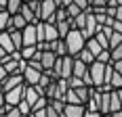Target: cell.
<instances>
[{
  "instance_id": "7dc6e473",
  "label": "cell",
  "mask_w": 122,
  "mask_h": 117,
  "mask_svg": "<svg viewBox=\"0 0 122 117\" xmlns=\"http://www.w3.org/2000/svg\"><path fill=\"white\" fill-rule=\"evenodd\" d=\"M34 117H46V109H42V111H36V113H32Z\"/></svg>"
},
{
  "instance_id": "c3c4849f",
  "label": "cell",
  "mask_w": 122,
  "mask_h": 117,
  "mask_svg": "<svg viewBox=\"0 0 122 117\" xmlns=\"http://www.w3.org/2000/svg\"><path fill=\"white\" fill-rule=\"evenodd\" d=\"M6 4H9V0H0V11H2V9H6Z\"/></svg>"
},
{
  "instance_id": "60d3db41",
  "label": "cell",
  "mask_w": 122,
  "mask_h": 117,
  "mask_svg": "<svg viewBox=\"0 0 122 117\" xmlns=\"http://www.w3.org/2000/svg\"><path fill=\"white\" fill-rule=\"evenodd\" d=\"M6 75H9V71L4 69V65H0V84L4 82V77H6Z\"/></svg>"
},
{
  "instance_id": "8fae6325",
  "label": "cell",
  "mask_w": 122,
  "mask_h": 117,
  "mask_svg": "<svg viewBox=\"0 0 122 117\" xmlns=\"http://www.w3.org/2000/svg\"><path fill=\"white\" fill-rule=\"evenodd\" d=\"M86 113V105H72L67 103L65 111H63V117H84Z\"/></svg>"
},
{
  "instance_id": "d590c367",
  "label": "cell",
  "mask_w": 122,
  "mask_h": 117,
  "mask_svg": "<svg viewBox=\"0 0 122 117\" xmlns=\"http://www.w3.org/2000/svg\"><path fill=\"white\" fill-rule=\"evenodd\" d=\"M23 113H21V109L19 107H11V111L6 113V117H21Z\"/></svg>"
},
{
  "instance_id": "d6a6232c",
  "label": "cell",
  "mask_w": 122,
  "mask_h": 117,
  "mask_svg": "<svg viewBox=\"0 0 122 117\" xmlns=\"http://www.w3.org/2000/svg\"><path fill=\"white\" fill-rule=\"evenodd\" d=\"M80 86H84V80L78 77V75H72L70 77V88H80Z\"/></svg>"
},
{
  "instance_id": "d6986e66",
  "label": "cell",
  "mask_w": 122,
  "mask_h": 117,
  "mask_svg": "<svg viewBox=\"0 0 122 117\" xmlns=\"http://www.w3.org/2000/svg\"><path fill=\"white\" fill-rule=\"evenodd\" d=\"M11 36H13V44H15V48H17V50H21V48L25 46V42H23V32H21V29H13Z\"/></svg>"
},
{
  "instance_id": "ffe728a7",
  "label": "cell",
  "mask_w": 122,
  "mask_h": 117,
  "mask_svg": "<svg viewBox=\"0 0 122 117\" xmlns=\"http://www.w3.org/2000/svg\"><path fill=\"white\" fill-rule=\"evenodd\" d=\"M110 111H112V92H103V96H101V113L105 115Z\"/></svg>"
},
{
  "instance_id": "484cf974",
  "label": "cell",
  "mask_w": 122,
  "mask_h": 117,
  "mask_svg": "<svg viewBox=\"0 0 122 117\" xmlns=\"http://www.w3.org/2000/svg\"><path fill=\"white\" fill-rule=\"evenodd\" d=\"M9 19H11V13L6 11V9H2V11H0V32H6Z\"/></svg>"
},
{
  "instance_id": "db71d44e",
  "label": "cell",
  "mask_w": 122,
  "mask_h": 117,
  "mask_svg": "<svg viewBox=\"0 0 122 117\" xmlns=\"http://www.w3.org/2000/svg\"><path fill=\"white\" fill-rule=\"evenodd\" d=\"M103 117H105V115H103Z\"/></svg>"
},
{
  "instance_id": "e0dca14e",
  "label": "cell",
  "mask_w": 122,
  "mask_h": 117,
  "mask_svg": "<svg viewBox=\"0 0 122 117\" xmlns=\"http://www.w3.org/2000/svg\"><path fill=\"white\" fill-rule=\"evenodd\" d=\"M19 13L23 15L30 23H38V21H40V19H38V15L32 11V9H30V4H25V2H23V6H21V11H19Z\"/></svg>"
},
{
  "instance_id": "4316f807",
  "label": "cell",
  "mask_w": 122,
  "mask_h": 117,
  "mask_svg": "<svg viewBox=\"0 0 122 117\" xmlns=\"http://www.w3.org/2000/svg\"><path fill=\"white\" fill-rule=\"evenodd\" d=\"M21 6H23V0H9V4H6V11L15 15V13L21 11Z\"/></svg>"
},
{
  "instance_id": "681fc988",
  "label": "cell",
  "mask_w": 122,
  "mask_h": 117,
  "mask_svg": "<svg viewBox=\"0 0 122 117\" xmlns=\"http://www.w3.org/2000/svg\"><path fill=\"white\" fill-rule=\"evenodd\" d=\"M114 117H122V109L120 111H114Z\"/></svg>"
},
{
  "instance_id": "4dcf8cb0",
  "label": "cell",
  "mask_w": 122,
  "mask_h": 117,
  "mask_svg": "<svg viewBox=\"0 0 122 117\" xmlns=\"http://www.w3.org/2000/svg\"><path fill=\"white\" fill-rule=\"evenodd\" d=\"M118 44H122V34H120V32H114V34L110 36V50H112V48H116Z\"/></svg>"
},
{
  "instance_id": "6da1fadb",
  "label": "cell",
  "mask_w": 122,
  "mask_h": 117,
  "mask_svg": "<svg viewBox=\"0 0 122 117\" xmlns=\"http://www.w3.org/2000/svg\"><path fill=\"white\" fill-rule=\"evenodd\" d=\"M63 40L67 42V52H70L72 57H78V54H80V50L86 46V36L82 34L80 29H76V27H74V29L65 36Z\"/></svg>"
},
{
  "instance_id": "f35d334b",
  "label": "cell",
  "mask_w": 122,
  "mask_h": 117,
  "mask_svg": "<svg viewBox=\"0 0 122 117\" xmlns=\"http://www.w3.org/2000/svg\"><path fill=\"white\" fill-rule=\"evenodd\" d=\"M46 117H63L61 113H57L53 107H51V103H49V107H46Z\"/></svg>"
},
{
  "instance_id": "ab89813d",
  "label": "cell",
  "mask_w": 122,
  "mask_h": 117,
  "mask_svg": "<svg viewBox=\"0 0 122 117\" xmlns=\"http://www.w3.org/2000/svg\"><path fill=\"white\" fill-rule=\"evenodd\" d=\"M84 117H103V113H101V111H88V109H86Z\"/></svg>"
},
{
  "instance_id": "9a60e30c",
  "label": "cell",
  "mask_w": 122,
  "mask_h": 117,
  "mask_svg": "<svg viewBox=\"0 0 122 117\" xmlns=\"http://www.w3.org/2000/svg\"><path fill=\"white\" fill-rule=\"evenodd\" d=\"M19 52H21V58L30 61V58H34L38 52H40V48H38V44H32V46H23Z\"/></svg>"
},
{
  "instance_id": "8992f818",
  "label": "cell",
  "mask_w": 122,
  "mask_h": 117,
  "mask_svg": "<svg viewBox=\"0 0 122 117\" xmlns=\"http://www.w3.org/2000/svg\"><path fill=\"white\" fill-rule=\"evenodd\" d=\"M99 27H101V25L97 23V17H95V13L88 9V11H86V25H84V29H82V34L86 36V40H88V38H93V36L97 34Z\"/></svg>"
},
{
  "instance_id": "7402d4cb",
  "label": "cell",
  "mask_w": 122,
  "mask_h": 117,
  "mask_svg": "<svg viewBox=\"0 0 122 117\" xmlns=\"http://www.w3.org/2000/svg\"><path fill=\"white\" fill-rule=\"evenodd\" d=\"M49 100H51V107H53L57 113L63 115V111H65V107H67V100H65V98H49Z\"/></svg>"
},
{
  "instance_id": "8d00e7d4",
  "label": "cell",
  "mask_w": 122,
  "mask_h": 117,
  "mask_svg": "<svg viewBox=\"0 0 122 117\" xmlns=\"http://www.w3.org/2000/svg\"><path fill=\"white\" fill-rule=\"evenodd\" d=\"M101 6H107V0H93L91 2V9H101Z\"/></svg>"
},
{
  "instance_id": "f1b7e54d",
  "label": "cell",
  "mask_w": 122,
  "mask_h": 117,
  "mask_svg": "<svg viewBox=\"0 0 122 117\" xmlns=\"http://www.w3.org/2000/svg\"><path fill=\"white\" fill-rule=\"evenodd\" d=\"M120 109H122L120 96H118V92H116V90H112V111H110V113H114V111H120Z\"/></svg>"
},
{
  "instance_id": "816d5d0a",
  "label": "cell",
  "mask_w": 122,
  "mask_h": 117,
  "mask_svg": "<svg viewBox=\"0 0 122 117\" xmlns=\"http://www.w3.org/2000/svg\"><path fill=\"white\" fill-rule=\"evenodd\" d=\"M116 2H118V4H122V0H116Z\"/></svg>"
},
{
  "instance_id": "b9f144b4",
  "label": "cell",
  "mask_w": 122,
  "mask_h": 117,
  "mask_svg": "<svg viewBox=\"0 0 122 117\" xmlns=\"http://www.w3.org/2000/svg\"><path fill=\"white\" fill-rule=\"evenodd\" d=\"M4 103H6V92H4V88L0 86V107L4 105Z\"/></svg>"
},
{
  "instance_id": "5b68a950",
  "label": "cell",
  "mask_w": 122,
  "mask_h": 117,
  "mask_svg": "<svg viewBox=\"0 0 122 117\" xmlns=\"http://www.w3.org/2000/svg\"><path fill=\"white\" fill-rule=\"evenodd\" d=\"M59 9L57 0H40V21L55 23V13Z\"/></svg>"
},
{
  "instance_id": "f6af8a7d",
  "label": "cell",
  "mask_w": 122,
  "mask_h": 117,
  "mask_svg": "<svg viewBox=\"0 0 122 117\" xmlns=\"http://www.w3.org/2000/svg\"><path fill=\"white\" fill-rule=\"evenodd\" d=\"M116 19H118V21H122V4H118V6H116Z\"/></svg>"
},
{
  "instance_id": "9c48e42d",
  "label": "cell",
  "mask_w": 122,
  "mask_h": 117,
  "mask_svg": "<svg viewBox=\"0 0 122 117\" xmlns=\"http://www.w3.org/2000/svg\"><path fill=\"white\" fill-rule=\"evenodd\" d=\"M42 73L44 71H40V69H36V67H32L30 63H27V67H25V71H23V80H25V84H38L40 82V77H42Z\"/></svg>"
},
{
  "instance_id": "30bf717a",
  "label": "cell",
  "mask_w": 122,
  "mask_h": 117,
  "mask_svg": "<svg viewBox=\"0 0 122 117\" xmlns=\"http://www.w3.org/2000/svg\"><path fill=\"white\" fill-rule=\"evenodd\" d=\"M27 23H30V21L25 19L21 13H15V15H11V19H9V27H6V32H13V29H23Z\"/></svg>"
},
{
  "instance_id": "1f68e13d",
  "label": "cell",
  "mask_w": 122,
  "mask_h": 117,
  "mask_svg": "<svg viewBox=\"0 0 122 117\" xmlns=\"http://www.w3.org/2000/svg\"><path fill=\"white\" fill-rule=\"evenodd\" d=\"M65 9H67V13H70V17H72V19H74V17H78L80 13H84L78 4H76V2H72V4H70V6H65Z\"/></svg>"
},
{
  "instance_id": "603a6c76",
  "label": "cell",
  "mask_w": 122,
  "mask_h": 117,
  "mask_svg": "<svg viewBox=\"0 0 122 117\" xmlns=\"http://www.w3.org/2000/svg\"><path fill=\"white\" fill-rule=\"evenodd\" d=\"M91 88H93V86H86V84H84V86H80V88H74L84 105H86V100H88V96H91Z\"/></svg>"
},
{
  "instance_id": "f546056e",
  "label": "cell",
  "mask_w": 122,
  "mask_h": 117,
  "mask_svg": "<svg viewBox=\"0 0 122 117\" xmlns=\"http://www.w3.org/2000/svg\"><path fill=\"white\" fill-rule=\"evenodd\" d=\"M110 86L114 88V90L122 88V73H120V71H116V69H114V75H112V82H110Z\"/></svg>"
},
{
  "instance_id": "52a82bcc",
  "label": "cell",
  "mask_w": 122,
  "mask_h": 117,
  "mask_svg": "<svg viewBox=\"0 0 122 117\" xmlns=\"http://www.w3.org/2000/svg\"><path fill=\"white\" fill-rule=\"evenodd\" d=\"M21 32H23V42H25V46L38 44V25H36V23H27Z\"/></svg>"
},
{
  "instance_id": "ba28073f",
  "label": "cell",
  "mask_w": 122,
  "mask_h": 117,
  "mask_svg": "<svg viewBox=\"0 0 122 117\" xmlns=\"http://www.w3.org/2000/svg\"><path fill=\"white\" fill-rule=\"evenodd\" d=\"M23 96H25V84H21V86H17V88H13V90L6 92V103L13 105V107H17L23 100Z\"/></svg>"
},
{
  "instance_id": "11a10c76",
  "label": "cell",
  "mask_w": 122,
  "mask_h": 117,
  "mask_svg": "<svg viewBox=\"0 0 122 117\" xmlns=\"http://www.w3.org/2000/svg\"><path fill=\"white\" fill-rule=\"evenodd\" d=\"M32 117H34V115H32Z\"/></svg>"
},
{
  "instance_id": "e575fe53",
  "label": "cell",
  "mask_w": 122,
  "mask_h": 117,
  "mask_svg": "<svg viewBox=\"0 0 122 117\" xmlns=\"http://www.w3.org/2000/svg\"><path fill=\"white\" fill-rule=\"evenodd\" d=\"M122 58V44H118L116 48H112V61H120Z\"/></svg>"
},
{
  "instance_id": "7c38bea8",
  "label": "cell",
  "mask_w": 122,
  "mask_h": 117,
  "mask_svg": "<svg viewBox=\"0 0 122 117\" xmlns=\"http://www.w3.org/2000/svg\"><path fill=\"white\" fill-rule=\"evenodd\" d=\"M40 61H42V67H44V71H46V69H53V67H55V63H57V54H55L53 50H42Z\"/></svg>"
},
{
  "instance_id": "f5cc1de1",
  "label": "cell",
  "mask_w": 122,
  "mask_h": 117,
  "mask_svg": "<svg viewBox=\"0 0 122 117\" xmlns=\"http://www.w3.org/2000/svg\"><path fill=\"white\" fill-rule=\"evenodd\" d=\"M107 2H110V0H107Z\"/></svg>"
},
{
  "instance_id": "3957f363",
  "label": "cell",
  "mask_w": 122,
  "mask_h": 117,
  "mask_svg": "<svg viewBox=\"0 0 122 117\" xmlns=\"http://www.w3.org/2000/svg\"><path fill=\"white\" fill-rule=\"evenodd\" d=\"M55 75L57 77H65V80H70L74 75V57L72 54H65V57H57V63H55Z\"/></svg>"
},
{
  "instance_id": "7bdbcfd3",
  "label": "cell",
  "mask_w": 122,
  "mask_h": 117,
  "mask_svg": "<svg viewBox=\"0 0 122 117\" xmlns=\"http://www.w3.org/2000/svg\"><path fill=\"white\" fill-rule=\"evenodd\" d=\"M112 65H114V69H116V71H120V73H122V58H120V61H112Z\"/></svg>"
},
{
  "instance_id": "7a4b0ae2",
  "label": "cell",
  "mask_w": 122,
  "mask_h": 117,
  "mask_svg": "<svg viewBox=\"0 0 122 117\" xmlns=\"http://www.w3.org/2000/svg\"><path fill=\"white\" fill-rule=\"evenodd\" d=\"M38 42H55L59 40V29L57 23H51V21H38Z\"/></svg>"
},
{
  "instance_id": "44dd1931",
  "label": "cell",
  "mask_w": 122,
  "mask_h": 117,
  "mask_svg": "<svg viewBox=\"0 0 122 117\" xmlns=\"http://www.w3.org/2000/svg\"><path fill=\"white\" fill-rule=\"evenodd\" d=\"M86 48H88V50H93V54H95V57H99V52H101V50H105V48L97 42V38H88V40H86Z\"/></svg>"
},
{
  "instance_id": "ee69618b",
  "label": "cell",
  "mask_w": 122,
  "mask_h": 117,
  "mask_svg": "<svg viewBox=\"0 0 122 117\" xmlns=\"http://www.w3.org/2000/svg\"><path fill=\"white\" fill-rule=\"evenodd\" d=\"M114 32H120L122 34V21H118V19L114 21Z\"/></svg>"
},
{
  "instance_id": "83f0119b",
  "label": "cell",
  "mask_w": 122,
  "mask_h": 117,
  "mask_svg": "<svg viewBox=\"0 0 122 117\" xmlns=\"http://www.w3.org/2000/svg\"><path fill=\"white\" fill-rule=\"evenodd\" d=\"M65 100H67V103H72V105H84V103L80 100V96H78V92H76L74 88H70V92L65 94Z\"/></svg>"
},
{
  "instance_id": "5bb4252c",
  "label": "cell",
  "mask_w": 122,
  "mask_h": 117,
  "mask_svg": "<svg viewBox=\"0 0 122 117\" xmlns=\"http://www.w3.org/2000/svg\"><path fill=\"white\" fill-rule=\"evenodd\" d=\"M0 46L6 48L9 52H15L17 48H15V44H13V36L11 32H0Z\"/></svg>"
},
{
  "instance_id": "836d02e7",
  "label": "cell",
  "mask_w": 122,
  "mask_h": 117,
  "mask_svg": "<svg viewBox=\"0 0 122 117\" xmlns=\"http://www.w3.org/2000/svg\"><path fill=\"white\" fill-rule=\"evenodd\" d=\"M17 107L21 109V113H23V115H30V113H32V105H30L27 100H21V103H19Z\"/></svg>"
},
{
  "instance_id": "2e32d148",
  "label": "cell",
  "mask_w": 122,
  "mask_h": 117,
  "mask_svg": "<svg viewBox=\"0 0 122 117\" xmlns=\"http://www.w3.org/2000/svg\"><path fill=\"white\" fill-rule=\"evenodd\" d=\"M57 29H59V36L61 38H65V36L70 34L74 29V23H72V19H65V21H57Z\"/></svg>"
},
{
  "instance_id": "ac0fdd59",
  "label": "cell",
  "mask_w": 122,
  "mask_h": 117,
  "mask_svg": "<svg viewBox=\"0 0 122 117\" xmlns=\"http://www.w3.org/2000/svg\"><path fill=\"white\" fill-rule=\"evenodd\" d=\"M110 36H112V34H107L105 29H101V27H99V32L93 36V38H97V42H99L103 48H110Z\"/></svg>"
},
{
  "instance_id": "d4e9b609",
  "label": "cell",
  "mask_w": 122,
  "mask_h": 117,
  "mask_svg": "<svg viewBox=\"0 0 122 117\" xmlns=\"http://www.w3.org/2000/svg\"><path fill=\"white\" fill-rule=\"evenodd\" d=\"M72 23H74V27H76V29H80V32H82V29H84V25H86V11L80 13L78 17H74Z\"/></svg>"
},
{
  "instance_id": "4fadbf2b",
  "label": "cell",
  "mask_w": 122,
  "mask_h": 117,
  "mask_svg": "<svg viewBox=\"0 0 122 117\" xmlns=\"http://www.w3.org/2000/svg\"><path fill=\"white\" fill-rule=\"evenodd\" d=\"M51 50L57 54V57H65V54H70L67 52V42L59 38V40H55V42H51Z\"/></svg>"
},
{
  "instance_id": "cb8c5ba5",
  "label": "cell",
  "mask_w": 122,
  "mask_h": 117,
  "mask_svg": "<svg viewBox=\"0 0 122 117\" xmlns=\"http://www.w3.org/2000/svg\"><path fill=\"white\" fill-rule=\"evenodd\" d=\"M78 58H82V61H84V63H88V65H91V63H95V54H93V50H88V48H82V50H80V54H78Z\"/></svg>"
},
{
  "instance_id": "f907efd6",
  "label": "cell",
  "mask_w": 122,
  "mask_h": 117,
  "mask_svg": "<svg viewBox=\"0 0 122 117\" xmlns=\"http://www.w3.org/2000/svg\"><path fill=\"white\" fill-rule=\"evenodd\" d=\"M21 117H32V113H30V115H21Z\"/></svg>"
},
{
  "instance_id": "bcb514c9",
  "label": "cell",
  "mask_w": 122,
  "mask_h": 117,
  "mask_svg": "<svg viewBox=\"0 0 122 117\" xmlns=\"http://www.w3.org/2000/svg\"><path fill=\"white\" fill-rule=\"evenodd\" d=\"M72 2H74V0H57V4H59V6H70Z\"/></svg>"
},
{
  "instance_id": "277c9868",
  "label": "cell",
  "mask_w": 122,
  "mask_h": 117,
  "mask_svg": "<svg viewBox=\"0 0 122 117\" xmlns=\"http://www.w3.org/2000/svg\"><path fill=\"white\" fill-rule=\"evenodd\" d=\"M107 65L110 63H101V61H97L95 58V63H91V67H88V71H91V77H93V86H103L105 84V71H107Z\"/></svg>"
},
{
  "instance_id": "74e56055",
  "label": "cell",
  "mask_w": 122,
  "mask_h": 117,
  "mask_svg": "<svg viewBox=\"0 0 122 117\" xmlns=\"http://www.w3.org/2000/svg\"><path fill=\"white\" fill-rule=\"evenodd\" d=\"M74 2H76L82 11H88V9H91V2H88V0H74Z\"/></svg>"
}]
</instances>
